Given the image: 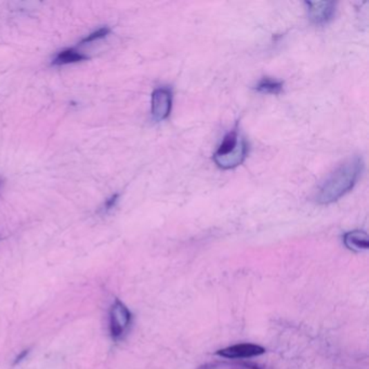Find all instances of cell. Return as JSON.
I'll return each instance as SVG.
<instances>
[{
	"label": "cell",
	"mask_w": 369,
	"mask_h": 369,
	"mask_svg": "<svg viewBox=\"0 0 369 369\" xmlns=\"http://www.w3.org/2000/svg\"><path fill=\"white\" fill-rule=\"evenodd\" d=\"M364 170V160L359 156L349 158L330 173L319 187L316 202L330 205L337 202L355 187Z\"/></svg>",
	"instance_id": "cell-1"
},
{
	"label": "cell",
	"mask_w": 369,
	"mask_h": 369,
	"mask_svg": "<svg viewBox=\"0 0 369 369\" xmlns=\"http://www.w3.org/2000/svg\"><path fill=\"white\" fill-rule=\"evenodd\" d=\"M247 141L238 130L227 133L214 155V160L221 169H234L242 165L247 158Z\"/></svg>",
	"instance_id": "cell-2"
},
{
	"label": "cell",
	"mask_w": 369,
	"mask_h": 369,
	"mask_svg": "<svg viewBox=\"0 0 369 369\" xmlns=\"http://www.w3.org/2000/svg\"><path fill=\"white\" fill-rule=\"evenodd\" d=\"M133 315L122 301L116 300L110 312V332L114 340H120L129 330Z\"/></svg>",
	"instance_id": "cell-3"
},
{
	"label": "cell",
	"mask_w": 369,
	"mask_h": 369,
	"mask_svg": "<svg viewBox=\"0 0 369 369\" xmlns=\"http://www.w3.org/2000/svg\"><path fill=\"white\" fill-rule=\"evenodd\" d=\"M172 108V91L168 87H160L152 93V116L162 122L169 117Z\"/></svg>",
	"instance_id": "cell-4"
},
{
	"label": "cell",
	"mask_w": 369,
	"mask_h": 369,
	"mask_svg": "<svg viewBox=\"0 0 369 369\" xmlns=\"http://www.w3.org/2000/svg\"><path fill=\"white\" fill-rule=\"evenodd\" d=\"M308 15L315 26H325L334 19L337 3L334 1H307Z\"/></svg>",
	"instance_id": "cell-5"
},
{
	"label": "cell",
	"mask_w": 369,
	"mask_h": 369,
	"mask_svg": "<svg viewBox=\"0 0 369 369\" xmlns=\"http://www.w3.org/2000/svg\"><path fill=\"white\" fill-rule=\"evenodd\" d=\"M265 353V348L254 343L234 344L218 351V355L220 357L231 359H249V357H260Z\"/></svg>",
	"instance_id": "cell-6"
},
{
	"label": "cell",
	"mask_w": 369,
	"mask_h": 369,
	"mask_svg": "<svg viewBox=\"0 0 369 369\" xmlns=\"http://www.w3.org/2000/svg\"><path fill=\"white\" fill-rule=\"evenodd\" d=\"M343 243L348 249L352 252H366L369 248L368 235L361 229H354L346 233L343 236Z\"/></svg>",
	"instance_id": "cell-7"
},
{
	"label": "cell",
	"mask_w": 369,
	"mask_h": 369,
	"mask_svg": "<svg viewBox=\"0 0 369 369\" xmlns=\"http://www.w3.org/2000/svg\"><path fill=\"white\" fill-rule=\"evenodd\" d=\"M87 59V55L70 48V49H65L57 53L53 59V65L73 64V63L83 62Z\"/></svg>",
	"instance_id": "cell-8"
},
{
	"label": "cell",
	"mask_w": 369,
	"mask_h": 369,
	"mask_svg": "<svg viewBox=\"0 0 369 369\" xmlns=\"http://www.w3.org/2000/svg\"><path fill=\"white\" fill-rule=\"evenodd\" d=\"M283 88H284V84L280 80L263 77L256 85L255 89L258 93H265V95H280L283 91Z\"/></svg>",
	"instance_id": "cell-9"
},
{
	"label": "cell",
	"mask_w": 369,
	"mask_h": 369,
	"mask_svg": "<svg viewBox=\"0 0 369 369\" xmlns=\"http://www.w3.org/2000/svg\"><path fill=\"white\" fill-rule=\"evenodd\" d=\"M111 32V28L108 26H103V28H99V30H95L91 32L87 37L84 38L80 41V45H87V44L93 43L95 40H100L102 38L106 37Z\"/></svg>",
	"instance_id": "cell-10"
},
{
	"label": "cell",
	"mask_w": 369,
	"mask_h": 369,
	"mask_svg": "<svg viewBox=\"0 0 369 369\" xmlns=\"http://www.w3.org/2000/svg\"><path fill=\"white\" fill-rule=\"evenodd\" d=\"M118 198H120V194H114L108 198L104 204L105 210H111L115 207V205L117 204Z\"/></svg>",
	"instance_id": "cell-11"
},
{
	"label": "cell",
	"mask_w": 369,
	"mask_h": 369,
	"mask_svg": "<svg viewBox=\"0 0 369 369\" xmlns=\"http://www.w3.org/2000/svg\"><path fill=\"white\" fill-rule=\"evenodd\" d=\"M26 354H28V351L23 352L22 354H21L20 357L17 359V361H15V364H17V363L18 362H20L21 359H22L23 357H26Z\"/></svg>",
	"instance_id": "cell-12"
}]
</instances>
